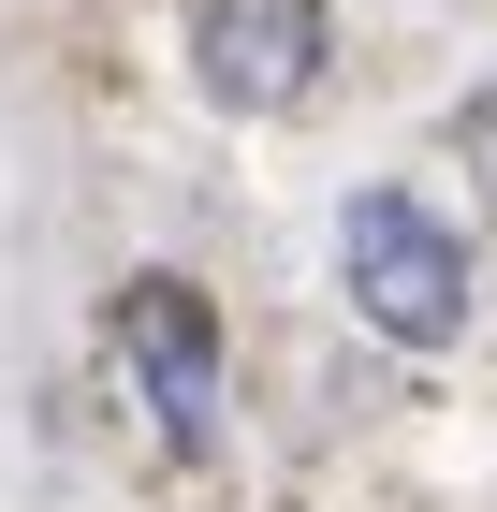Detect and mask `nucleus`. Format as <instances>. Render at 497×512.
Wrapping results in <instances>:
<instances>
[{
	"label": "nucleus",
	"mask_w": 497,
	"mask_h": 512,
	"mask_svg": "<svg viewBox=\"0 0 497 512\" xmlns=\"http://www.w3.org/2000/svg\"><path fill=\"white\" fill-rule=\"evenodd\" d=\"M337 278H351V322L381 337V352H454L468 337V235L439 220L424 191H395V176H366V191L337 205Z\"/></svg>",
	"instance_id": "obj_1"
},
{
	"label": "nucleus",
	"mask_w": 497,
	"mask_h": 512,
	"mask_svg": "<svg viewBox=\"0 0 497 512\" xmlns=\"http://www.w3.org/2000/svg\"><path fill=\"white\" fill-rule=\"evenodd\" d=\"M337 59V15L322 0H205L191 15V88L220 118H293Z\"/></svg>",
	"instance_id": "obj_3"
},
{
	"label": "nucleus",
	"mask_w": 497,
	"mask_h": 512,
	"mask_svg": "<svg viewBox=\"0 0 497 512\" xmlns=\"http://www.w3.org/2000/svg\"><path fill=\"white\" fill-rule=\"evenodd\" d=\"M454 161H468V176H483V205H497V74H483V88H468V103H454Z\"/></svg>",
	"instance_id": "obj_4"
},
{
	"label": "nucleus",
	"mask_w": 497,
	"mask_h": 512,
	"mask_svg": "<svg viewBox=\"0 0 497 512\" xmlns=\"http://www.w3.org/2000/svg\"><path fill=\"white\" fill-rule=\"evenodd\" d=\"M103 352H117V381H132V410H147L161 454H205V439H220V308H205L176 264L117 278Z\"/></svg>",
	"instance_id": "obj_2"
}]
</instances>
